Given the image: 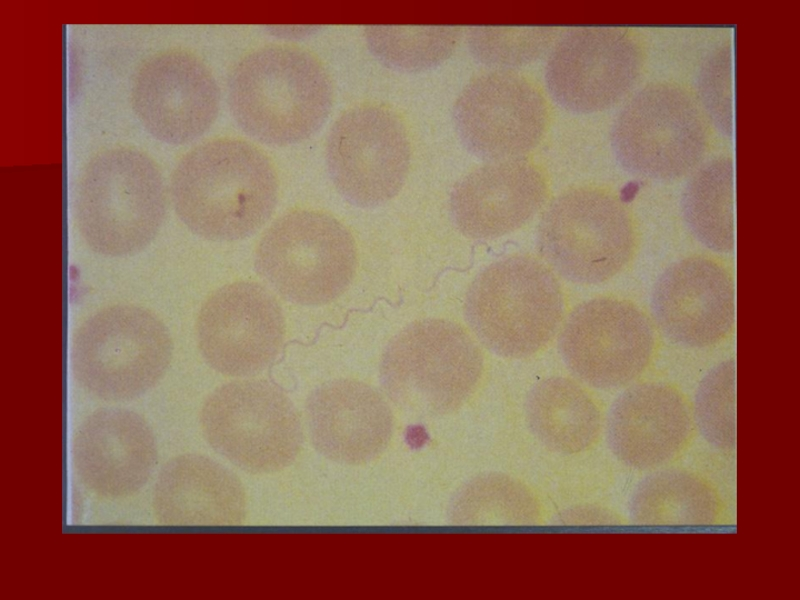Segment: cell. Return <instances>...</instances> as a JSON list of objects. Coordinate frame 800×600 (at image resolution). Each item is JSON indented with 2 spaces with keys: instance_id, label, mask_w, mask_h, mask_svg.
Instances as JSON below:
<instances>
[{
  "instance_id": "6da1fadb",
  "label": "cell",
  "mask_w": 800,
  "mask_h": 600,
  "mask_svg": "<svg viewBox=\"0 0 800 600\" xmlns=\"http://www.w3.org/2000/svg\"><path fill=\"white\" fill-rule=\"evenodd\" d=\"M278 187L274 166L262 150L241 139L216 138L178 160L169 197L192 233L235 241L253 235L271 217Z\"/></svg>"
},
{
  "instance_id": "7a4b0ae2",
  "label": "cell",
  "mask_w": 800,
  "mask_h": 600,
  "mask_svg": "<svg viewBox=\"0 0 800 600\" xmlns=\"http://www.w3.org/2000/svg\"><path fill=\"white\" fill-rule=\"evenodd\" d=\"M230 113L250 137L289 146L314 135L333 105V87L321 61L292 45H267L247 53L227 83Z\"/></svg>"
},
{
  "instance_id": "3957f363",
  "label": "cell",
  "mask_w": 800,
  "mask_h": 600,
  "mask_svg": "<svg viewBox=\"0 0 800 600\" xmlns=\"http://www.w3.org/2000/svg\"><path fill=\"white\" fill-rule=\"evenodd\" d=\"M167 204L168 191L157 163L139 149L116 146L96 153L82 168L74 216L91 251L126 257L154 240Z\"/></svg>"
},
{
  "instance_id": "277c9868",
  "label": "cell",
  "mask_w": 800,
  "mask_h": 600,
  "mask_svg": "<svg viewBox=\"0 0 800 600\" xmlns=\"http://www.w3.org/2000/svg\"><path fill=\"white\" fill-rule=\"evenodd\" d=\"M173 350L170 331L156 314L135 304H113L76 328L72 374L89 396L108 403L127 402L162 380Z\"/></svg>"
},
{
  "instance_id": "5b68a950",
  "label": "cell",
  "mask_w": 800,
  "mask_h": 600,
  "mask_svg": "<svg viewBox=\"0 0 800 600\" xmlns=\"http://www.w3.org/2000/svg\"><path fill=\"white\" fill-rule=\"evenodd\" d=\"M565 311L561 285L547 264L527 255L498 260L472 282L467 321L480 342L504 358L532 356L556 335Z\"/></svg>"
},
{
  "instance_id": "8992f818",
  "label": "cell",
  "mask_w": 800,
  "mask_h": 600,
  "mask_svg": "<svg viewBox=\"0 0 800 600\" xmlns=\"http://www.w3.org/2000/svg\"><path fill=\"white\" fill-rule=\"evenodd\" d=\"M483 369L482 352L465 328L429 318L409 324L390 341L380 378L385 393L400 409L436 417L468 401Z\"/></svg>"
},
{
  "instance_id": "52a82bcc",
  "label": "cell",
  "mask_w": 800,
  "mask_h": 600,
  "mask_svg": "<svg viewBox=\"0 0 800 600\" xmlns=\"http://www.w3.org/2000/svg\"><path fill=\"white\" fill-rule=\"evenodd\" d=\"M200 427L215 452L251 474L285 469L303 445L294 403L263 380L232 381L214 389L202 405Z\"/></svg>"
},
{
  "instance_id": "ba28073f",
  "label": "cell",
  "mask_w": 800,
  "mask_h": 600,
  "mask_svg": "<svg viewBox=\"0 0 800 600\" xmlns=\"http://www.w3.org/2000/svg\"><path fill=\"white\" fill-rule=\"evenodd\" d=\"M538 248L558 274L583 285H597L620 274L636 249V231L623 203L594 187L559 194L544 211Z\"/></svg>"
},
{
  "instance_id": "9c48e42d",
  "label": "cell",
  "mask_w": 800,
  "mask_h": 600,
  "mask_svg": "<svg viewBox=\"0 0 800 600\" xmlns=\"http://www.w3.org/2000/svg\"><path fill=\"white\" fill-rule=\"evenodd\" d=\"M357 250L351 232L332 215L295 210L279 217L261 238L256 266L287 300L326 304L351 283Z\"/></svg>"
},
{
  "instance_id": "30bf717a",
  "label": "cell",
  "mask_w": 800,
  "mask_h": 600,
  "mask_svg": "<svg viewBox=\"0 0 800 600\" xmlns=\"http://www.w3.org/2000/svg\"><path fill=\"white\" fill-rule=\"evenodd\" d=\"M708 142L702 113L683 88L648 85L622 107L611 130V149L627 172L653 181L677 180L702 160Z\"/></svg>"
},
{
  "instance_id": "8fae6325",
  "label": "cell",
  "mask_w": 800,
  "mask_h": 600,
  "mask_svg": "<svg viewBox=\"0 0 800 600\" xmlns=\"http://www.w3.org/2000/svg\"><path fill=\"white\" fill-rule=\"evenodd\" d=\"M655 329L634 303L599 296L577 305L560 331L566 367L586 385L613 391L633 384L654 355Z\"/></svg>"
},
{
  "instance_id": "7c38bea8",
  "label": "cell",
  "mask_w": 800,
  "mask_h": 600,
  "mask_svg": "<svg viewBox=\"0 0 800 600\" xmlns=\"http://www.w3.org/2000/svg\"><path fill=\"white\" fill-rule=\"evenodd\" d=\"M325 161L346 201L363 208L382 205L399 193L409 173L411 144L405 123L386 106L355 105L333 123Z\"/></svg>"
},
{
  "instance_id": "4fadbf2b",
  "label": "cell",
  "mask_w": 800,
  "mask_h": 600,
  "mask_svg": "<svg viewBox=\"0 0 800 600\" xmlns=\"http://www.w3.org/2000/svg\"><path fill=\"white\" fill-rule=\"evenodd\" d=\"M463 147L485 161L522 159L541 142L548 124L545 98L513 71H490L467 83L453 106Z\"/></svg>"
},
{
  "instance_id": "5bb4252c",
  "label": "cell",
  "mask_w": 800,
  "mask_h": 600,
  "mask_svg": "<svg viewBox=\"0 0 800 600\" xmlns=\"http://www.w3.org/2000/svg\"><path fill=\"white\" fill-rule=\"evenodd\" d=\"M640 69V50L626 30L578 27L555 39L544 78L551 98L561 108L591 114L623 99Z\"/></svg>"
},
{
  "instance_id": "9a60e30c",
  "label": "cell",
  "mask_w": 800,
  "mask_h": 600,
  "mask_svg": "<svg viewBox=\"0 0 800 600\" xmlns=\"http://www.w3.org/2000/svg\"><path fill=\"white\" fill-rule=\"evenodd\" d=\"M196 337L205 362L230 377L265 370L278 355L285 337L280 305L263 286L234 282L213 292L203 303Z\"/></svg>"
},
{
  "instance_id": "2e32d148",
  "label": "cell",
  "mask_w": 800,
  "mask_h": 600,
  "mask_svg": "<svg viewBox=\"0 0 800 600\" xmlns=\"http://www.w3.org/2000/svg\"><path fill=\"white\" fill-rule=\"evenodd\" d=\"M131 106L157 141L183 145L202 136L220 109V89L208 66L184 49L149 56L131 87Z\"/></svg>"
},
{
  "instance_id": "e0dca14e",
  "label": "cell",
  "mask_w": 800,
  "mask_h": 600,
  "mask_svg": "<svg viewBox=\"0 0 800 600\" xmlns=\"http://www.w3.org/2000/svg\"><path fill=\"white\" fill-rule=\"evenodd\" d=\"M650 309L658 329L674 344L692 349L712 347L733 330L735 284L726 267L711 257L687 256L658 276Z\"/></svg>"
},
{
  "instance_id": "ac0fdd59",
  "label": "cell",
  "mask_w": 800,
  "mask_h": 600,
  "mask_svg": "<svg viewBox=\"0 0 800 600\" xmlns=\"http://www.w3.org/2000/svg\"><path fill=\"white\" fill-rule=\"evenodd\" d=\"M72 463L82 485L97 497L117 500L139 492L158 462L150 423L120 406L101 407L75 429Z\"/></svg>"
},
{
  "instance_id": "d6986e66",
  "label": "cell",
  "mask_w": 800,
  "mask_h": 600,
  "mask_svg": "<svg viewBox=\"0 0 800 600\" xmlns=\"http://www.w3.org/2000/svg\"><path fill=\"white\" fill-rule=\"evenodd\" d=\"M606 442L613 456L635 470H652L674 460L689 443L692 409L675 386L649 381L627 386L606 418Z\"/></svg>"
},
{
  "instance_id": "ffe728a7",
  "label": "cell",
  "mask_w": 800,
  "mask_h": 600,
  "mask_svg": "<svg viewBox=\"0 0 800 600\" xmlns=\"http://www.w3.org/2000/svg\"><path fill=\"white\" fill-rule=\"evenodd\" d=\"M311 443L328 460L363 465L387 449L394 418L385 398L372 386L355 379L322 384L306 404Z\"/></svg>"
},
{
  "instance_id": "44dd1931",
  "label": "cell",
  "mask_w": 800,
  "mask_h": 600,
  "mask_svg": "<svg viewBox=\"0 0 800 600\" xmlns=\"http://www.w3.org/2000/svg\"><path fill=\"white\" fill-rule=\"evenodd\" d=\"M547 193L545 176L525 158L485 162L455 184L450 213L465 236L493 239L530 221L545 203Z\"/></svg>"
},
{
  "instance_id": "7402d4cb",
  "label": "cell",
  "mask_w": 800,
  "mask_h": 600,
  "mask_svg": "<svg viewBox=\"0 0 800 600\" xmlns=\"http://www.w3.org/2000/svg\"><path fill=\"white\" fill-rule=\"evenodd\" d=\"M152 510L168 526H231L243 522L247 497L237 475L214 459L183 453L167 460L153 487Z\"/></svg>"
},
{
  "instance_id": "603a6c76",
  "label": "cell",
  "mask_w": 800,
  "mask_h": 600,
  "mask_svg": "<svg viewBox=\"0 0 800 600\" xmlns=\"http://www.w3.org/2000/svg\"><path fill=\"white\" fill-rule=\"evenodd\" d=\"M525 414L534 436L549 449L576 454L589 448L601 428V412L578 382L553 376L530 390Z\"/></svg>"
},
{
  "instance_id": "cb8c5ba5",
  "label": "cell",
  "mask_w": 800,
  "mask_h": 600,
  "mask_svg": "<svg viewBox=\"0 0 800 600\" xmlns=\"http://www.w3.org/2000/svg\"><path fill=\"white\" fill-rule=\"evenodd\" d=\"M627 511L637 525L702 526L717 522L721 502L700 475L679 468L661 469L644 477L630 494Z\"/></svg>"
},
{
  "instance_id": "d4e9b609",
  "label": "cell",
  "mask_w": 800,
  "mask_h": 600,
  "mask_svg": "<svg viewBox=\"0 0 800 600\" xmlns=\"http://www.w3.org/2000/svg\"><path fill=\"white\" fill-rule=\"evenodd\" d=\"M734 172L731 158L712 159L691 175L681 195V214L689 232L716 253L735 248Z\"/></svg>"
},
{
  "instance_id": "484cf974",
  "label": "cell",
  "mask_w": 800,
  "mask_h": 600,
  "mask_svg": "<svg viewBox=\"0 0 800 600\" xmlns=\"http://www.w3.org/2000/svg\"><path fill=\"white\" fill-rule=\"evenodd\" d=\"M539 505L518 480L501 473L478 475L454 494L448 510L456 525H531L538 521Z\"/></svg>"
},
{
  "instance_id": "4316f807",
  "label": "cell",
  "mask_w": 800,
  "mask_h": 600,
  "mask_svg": "<svg viewBox=\"0 0 800 600\" xmlns=\"http://www.w3.org/2000/svg\"><path fill=\"white\" fill-rule=\"evenodd\" d=\"M460 29L452 26H369L365 38L371 53L385 66L406 73L434 69L448 60Z\"/></svg>"
},
{
  "instance_id": "83f0119b",
  "label": "cell",
  "mask_w": 800,
  "mask_h": 600,
  "mask_svg": "<svg viewBox=\"0 0 800 600\" xmlns=\"http://www.w3.org/2000/svg\"><path fill=\"white\" fill-rule=\"evenodd\" d=\"M693 421L714 448L736 447V363L734 358L711 367L700 380L693 403Z\"/></svg>"
},
{
  "instance_id": "f1b7e54d",
  "label": "cell",
  "mask_w": 800,
  "mask_h": 600,
  "mask_svg": "<svg viewBox=\"0 0 800 600\" xmlns=\"http://www.w3.org/2000/svg\"><path fill=\"white\" fill-rule=\"evenodd\" d=\"M556 30L551 27H472L467 47L478 63L494 71H513L550 50Z\"/></svg>"
},
{
  "instance_id": "f546056e",
  "label": "cell",
  "mask_w": 800,
  "mask_h": 600,
  "mask_svg": "<svg viewBox=\"0 0 800 600\" xmlns=\"http://www.w3.org/2000/svg\"><path fill=\"white\" fill-rule=\"evenodd\" d=\"M733 79V49L725 43L704 59L698 74V90L708 116L726 136H733L735 128Z\"/></svg>"
}]
</instances>
